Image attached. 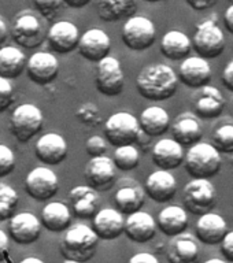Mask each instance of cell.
I'll return each instance as SVG.
<instances>
[{
  "instance_id": "cell-44",
  "label": "cell",
  "mask_w": 233,
  "mask_h": 263,
  "mask_svg": "<svg viewBox=\"0 0 233 263\" xmlns=\"http://www.w3.org/2000/svg\"><path fill=\"white\" fill-rule=\"evenodd\" d=\"M185 2L195 11H205L218 3V0H185Z\"/></svg>"
},
{
  "instance_id": "cell-4",
  "label": "cell",
  "mask_w": 233,
  "mask_h": 263,
  "mask_svg": "<svg viewBox=\"0 0 233 263\" xmlns=\"http://www.w3.org/2000/svg\"><path fill=\"white\" fill-rule=\"evenodd\" d=\"M44 115L34 104L24 103L14 108L10 118V132L20 143H28L41 130Z\"/></svg>"
},
{
  "instance_id": "cell-47",
  "label": "cell",
  "mask_w": 233,
  "mask_h": 263,
  "mask_svg": "<svg viewBox=\"0 0 233 263\" xmlns=\"http://www.w3.org/2000/svg\"><path fill=\"white\" fill-rule=\"evenodd\" d=\"M131 263H158V258L155 255L150 254V252H139L135 256L129 259Z\"/></svg>"
},
{
  "instance_id": "cell-42",
  "label": "cell",
  "mask_w": 233,
  "mask_h": 263,
  "mask_svg": "<svg viewBox=\"0 0 233 263\" xmlns=\"http://www.w3.org/2000/svg\"><path fill=\"white\" fill-rule=\"evenodd\" d=\"M77 118H80V121L84 123L94 122L98 119V108L92 103H88V104H82L80 108L77 110Z\"/></svg>"
},
{
  "instance_id": "cell-49",
  "label": "cell",
  "mask_w": 233,
  "mask_h": 263,
  "mask_svg": "<svg viewBox=\"0 0 233 263\" xmlns=\"http://www.w3.org/2000/svg\"><path fill=\"white\" fill-rule=\"evenodd\" d=\"M92 0H63V3H66L71 8H82L85 7L86 4H89Z\"/></svg>"
},
{
  "instance_id": "cell-32",
  "label": "cell",
  "mask_w": 233,
  "mask_h": 263,
  "mask_svg": "<svg viewBox=\"0 0 233 263\" xmlns=\"http://www.w3.org/2000/svg\"><path fill=\"white\" fill-rule=\"evenodd\" d=\"M192 41L181 30H169L160 40V52L170 61H183L191 53Z\"/></svg>"
},
{
  "instance_id": "cell-41",
  "label": "cell",
  "mask_w": 233,
  "mask_h": 263,
  "mask_svg": "<svg viewBox=\"0 0 233 263\" xmlns=\"http://www.w3.org/2000/svg\"><path fill=\"white\" fill-rule=\"evenodd\" d=\"M109 148V141L100 136H91L85 141V151L91 156L104 155Z\"/></svg>"
},
{
  "instance_id": "cell-28",
  "label": "cell",
  "mask_w": 233,
  "mask_h": 263,
  "mask_svg": "<svg viewBox=\"0 0 233 263\" xmlns=\"http://www.w3.org/2000/svg\"><path fill=\"white\" fill-rule=\"evenodd\" d=\"M40 222L48 232L61 233L71 225V213L65 203L49 201L41 210Z\"/></svg>"
},
{
  "instance_id": "cell-7",
  "label": "cell",
  "mask_w": 233,
  "mask_h": 263,
  "mask_svg": "<svg viewBox=\"0 0 233 263\" xmlns=\"http://www.w3.org/2000/svg\"><path fill=\"white\" fill-rule=\"evenodd\" d=\"M193 49L205 59L218 58L225 49V36L214 20H205L196 26L193 34Z\"/></svg>"
},
{
  "instance_id": "cell-6",
  "label": "cell",
  "mask_w": 233,
  "mask_h": 263,
  "mask_svg": "<svg viewBox=\"0 0 233 263\" xmlns=\"http://www.w3.org/2000/svg\"><path fill=\"white\" fill-rule=\"evenodd\" d=\"M183 200L188 211L202 215L214 209L217 203V191L209 178H192L184 186Z\"/></svg>"
},
{
  "instance_id": "cell-29",
  "label": "cell",
  "mask_w": 233,
  "mask_h": 263,
  "mask_svg": "<svg viewBox=\"0 0 233 263\" xmlns=\"http://www.w3.org/2000/svg\"><path fill=\"white\" fill-rule=\"evenodd\" d=\"M100 20L117 22L129 18L137 10V0H92Z\"/></svg>"
},
{
  "instance_id": "cell-9",
  "label": "cell",
  "mask_w": 233,
  "mask_h": 263,
  "mask_svg": "<svg viewBox=\"0 0 233 263\" xmlns=\"http://www.w3.org/2000/svg\"><path fill=\"white\" fill-rule=\"evenodd\" d=\"M96 63L98 66H96L95 82L99 92L110 98L122 93L125 86V74L118 59L107 55Z\"/></svg>"
},
{
  "instance_id": "cell-26",
  "label": "cell",
  "mask_w": 233,
  "mask_h": 263,
  "mask_svg": "<svg viewBox=\"0 0 233 263\" xmlns=\"http://www.w3.org/2000/svg\"><path fill=\"white\" fill-rule=\"evenodd\" d=\"M156 226L164 234L173 237L188 228V214L181 205L170 204L160 210L156 218Z\"/></svg>"
},
{
  "instance_id": "cell-25",
  "label": "cell",
  "mask_w": 233,
  "mask_h": 263,
  "mask_svg": "<svg viewBox=\"0 0 233 263\" xmlns=\"http://www.w3.org/2000/svg\"><path fill=\"white\" fill-rule=\"evenodd\" d=\"M69 197L74 215L81 219L92 218L99 210L98 192L88 185L74 186L69 192Z\"/></svg>"
},
{
  "instance_id": "cell-15",
  "label": "cell",
  "mask_w": 233,
  "mask_h": 263,
  "mask_svg": "<svg viewBox=\"0 0 233 263\" xmlns=\"http://www.w3.org/2000/svg\"><path fill=\"white\" fill-rule=\"evenodd\" d=\"M77 48L84 59L89 62H99L107 55H110L111 39L102 29H88L80 34Z\"/></svg>"
},
{
  "instance_id": "cell-45",
  "label": "cell",
  "mask_w": 233,
  "mask_h": 263,
  "mask_svg": "<svg viewBox=\"0 0 233 263\" xmlns=\"http://www.w3.org/2000/svg\"><path fill=\"white\" fill-rule=\"evenodd\" d=\"M8 251H10V238L4 230L0 229V262L7 260Z\"/></svg>"
},
{
  "instance_id": "cell-2",
  "label": "cell",
  "mask_w": 233,
  "mask_h": 263,
  "mask_svg": "<svg viewBox=\"0 0 233 263\" xmlns=\"http://www.w3.org/2000/svg\"><path fill=\"white\" fill-rule=\"evenodd\" d=\"M98 244V234L92 228L84 223H76L66 229L59 250L66 263H84L94 258Z\"/></svg>"
},
{
  "instance_id": "cell-52",
  "label": "cell",
  "mask_w": 233,
  "mask_h": 263,
  "mask_svg": "<svg viewBox=\"0 0 233 263\" xmlns=\"http://www.w3.org/2000/svg\"><path fill=\"white\" fill-rule=\"evenodd\" d=\"M224 263L225 262V260H224V259H218V258H216V259H209V260H207V263Z\"/></svg>"
},
{
  "instance_id": "cell-33",
  "label": "cell",
  "mask_w": 233,
  "mask_h": 263,
  "mask_svg": "<svg viewBox=\"0 0 233 263\" xmlns=\"http://www.w3.org/2000/svg\"><path fill=\"white\" fill-rule=\"evenodd\" d=\"M26 67V57L16 47H0V76L8 80L20 77Z\"/></svg>"
},
{
  "instance_id": "cell-39",
  "label": "cell",
  "mask_w": 233,
  "mask_h": 263,
  "mask_svg": "<svg viewBox=\"0 0 233 263\" xmlns=\"http://www.w3.org/2000/svg\"><path fill=\"white\" fill-rule=\"evenodd\" d=\"M14 103V86L8 78L0 76V112H3Z\"/></svg>"
},
{
  "instance_id": "cell-48",
  "label": "cell",
  "mask_w": 233,
  "mask_h": 263,
  "mask_svg": "<svg viewBox=\"0 0 233 263\" xmlns=\"http://www.w3.org/2000/svg\"><path fill=\"white\" fill-rule=\"evenodd\" d=\"M224 24H225L228 32L233 34V3L226 8L225 14H224Z\"/></svg>"
},
{
  "instance_id": "cell-10",
  "label": "cell",
  "mask_w": 233,
  "mask_h": 263,
  "mask_svg": "<svg viewBox=\"0 0 233 263\" xmlns=\"http://www.w3.org/2000/svg\"><path fill=\"white\" fill-rule=\"evenodd\" d=\"M25 191L37 201L51 200L59 191L58 176L45 166L32 168L25 177Z\"/></svg>"
},
{
  "instance_id": "cell-51",
  "label": "cell",
  "mask_w": 233,
  "mask_h": 263,
  "mask_svg": "<svg viewBox=\"0 0 233 263\" xmlns=\"http://www.w3.org/2000/svg\"><path fill=\"white\" fill-rule=\"evenodd\" d=\"M21 263H43V260L39 258H25L21 260Z\"/></svg>"
},
{
  "instance_id": "cell-1",
  "label": "cell",
  "mask_w": 233,
  "mask_h": 263,
  "mask_svg": "<svg viewBox=\"0 0 233 263\" xmlns=\"http://www.w3.org/2000/svg\"><path fill=\"white\" fill-rule=\"evenodd\" d=\"M178 77L170 66L154 63L140 70L136 78V88L139 93L151 102L168 100L177 92Z\"/></svg>"
},
{
  "instance_id": "cell-50",
  "label": "cell",
  "mask_w": 233,
  "mask_h": 263,
  "mask_svg": "<svg viewBox=\"0 0 233 263\" xmlns=\"http://www.w3.org/2000/svg\"><path fill=\"white\" fill-rule=\"evenodd\" d=\"M8 36L7 26H6V22H4L2 18H0V47H3V44L6 43Z\"/></svg>"
},
{
  "instance_id": "cell-34",
  "label": "cell",
  "mask_w": 233,
  "mask_h": 263,
  "mask_svg": "<svg viewBox=\"0 0 233 263\" xmlns=\"http://www.w3.org/2000/svg\"><path fill=\"white\" fill-rule=\"evenodd\" d=\"M114 201L122 214H132L144 205V191L137 182L123 185L115 192Z\"/></svg>"
},
{
  "instance_id": "cell-3",
  "label": "cell",
  "mask_w": 233,
  "mask_h": 263,
  "mask_svg": "<svg viewBox=\"0 0 233 263\" xmlns=\"http://www.w3.org/2000/svg\"><path fill=\"white\" fill-rule=\"evenodd\" d=\"M185 170L192 178H211L221 168V154L213 144L195 143L184 155Z\"/></svg>"
},
{
  "instance_id": "cell-14",
  "label": "cell",
  "mask_w": 233,
  "mask_h": 263,
  "mask_svg": "<svg viewBox=\"0 0 233 263\" xmlns=\"http://www.w3.org/2000/svg\"><path fill=\"white\" fill-rule=\"evenodd\" d=\"M41 228L40 219L29 211L12 214L8 222L10 237L20 246H30L36 242L40 237Z\"/></svg>"
},
{
  "instance_id": "cell-5",
  "label": "cell",
  "mask_w": 233,
  "mask_h": 263,
  "mask_svg": "<svg viewBox=\"0 0 233 263\" xmlns=\"http://www.w3.org/2000/svg\"><path fill=\"white\" fill-rule=\"evenodd\" d=\"M139 119L127 111H118L110 115L104 123V136L111 145L118 147L136 143L140 137Z\"/></svg>"
},
{
  "instance_id": "cell-40",
  "label": "cell",
  "mask_w": 233,
  "mask_h": 263,
  "mask_svg": "<svg viewBox=\"0 0 233 263\" xmlns=\"http://www.w3.org/2000/svg\"><path fill=\"white\" fill-rule=\"evenodd\" d=\"M62 3L63 0H33L34 8L47 20L53 18L58 10L61 8Z\"/></svg>"
},
{
  "instance_id": "cell-19",
  "label": "cell",
  "mask_w": 233,
  "mask_h": 263,
  "mask_svg": "<svg viewBox=\"0 0 233 263\" xmlns=\"http://www.w3.org/2000/svg\"><path fill=\"white\" fill-rule=\"evenodd\" d=\"M146 193L156 203H168L177 192V181L170 170L159 168L152 172L146 180Z\"/></svg>"
},
{
  "instance_id": "cell-46",
  "label": "cell",
  "mask_w": 233,
  "mask_h": 263,
  "mask_svg": "<svg viewBox=\"0 0 233 263\" xmlns=\"http://www.w3.org/2000/svg\"><path fill=\"white\" fill-rule=\"evenodd\" d=\"M221 80L226 89L233 92V61H230L229 63L225 66V69L222 71Z\"/></svg>"
},
{
  "instance_id": "cell-24",
  "label": "cell",
  "mask_w": 233,
  "mask_h": 263,
  "mask_svg": "<svg viewBox=\"0 0 233 263\" xmlns=\"http://www.w3.org/2000/svg\"><path fill=\"white\" fill-rule=\"evenodd\" d=\"M184 147L174 139H160L152 148V162L164 170H174L184 162Z\"/></svg>"
},
{
  "instance_id": "cell-38",
  "label": "cell",
  "mask_w": 233,
  "mask_h": 263,
  "mask_svg": "<svg viewBox=\"0 0 233 263\" xmlns=\"http://www.w3.org/2000/svg\"><path fill=\"white\" fill-rule=\"evenodd\" d=\"M15 168V155L11 148L6 144H0V178L11 174Z\"/></svg>"
},
{
  "instance_id": "cell-11",
  "label": "cell",
  "mask_w": 233,
  "mask_h": 263,
  "mask_svg": "<svg viewBox=\"0 0 233 263\" xmlns=\"http://www.w3.org/2000/svg\"><path fill=\"white\" fill-rule=\"evenodd\" d=\"M84 178L86 185L96 192H104L113 188L117 180V167L109 156H92L84 168Z\"/></svg>"
},
{
  "instance_id": "cell-12",
  "label": "cell",
  "mask_w": 233,
  "mask_h": 263,
  "mask_svg": "<svg viewBox=\"0 0 233 263\" xmlns=\"http://www.w3.org/2000/svg\"><path fill=\"white\" fill-rule=\"evenodd\" d=\"M12 39L24 48H36L45 40V33L39 18L32 12L25 11L12 24Z\"/></svg>"
},
{
  "instance_id": "cell-13",
  "label": "cell",
  "mask_w": 233,
  "mask_h": 263,
  "mask_svg": "<svg viewBox=\"0 0 233 263\" xmlns=\"http://www.w3.org/2000/svg\"><path fill=\"white\" fill-rule=\"evenodd\" d=\"M25 69L30 81L37 85H47L57 80L59 74V61L53 53L37 51L26 61Z\"/></svg>"
},
{
  "instance_id": "cell-20",
  "label": "cell",
  "mask_w": 233,
  "mask_h": 263,
  "mask_svg": "<svg viewBox=\"0 0 233 263\" xmlns=\"http://www.w3.org/2000/svg\"><path fill=\"white\" fill-rule=\"evenodd\" d=\"M80 30L70 21H59L49 28L47 41L57 53H69L77 48Z\"/></svg>"
},
{
  "instance_id": "cell-8",
  "label": "cell",
  "mask_w": 233,
  "mask_h": 263,
  "mask_svg": "<svg viewBox=\"0 0 233 263\" xmlns=\"http://www.w3.org/2000/svg\"><path fill=\"white\" fill-rule=\"evenodd\" d=\"M122 41L132 51H144L156 40L155 25L147 16L132 15L123 24Z\"/></svg>"
},
{
  "instance_id": "cell-30",
  "label": "cell",
  "mask_w": 233,
  "mask_h": 263,
  "mask_svg": "<svg viewBox=\"0 0 233 263\" xmlns=\"http://www.w3.org/2000/svg\"><path fill=\"white\" fill-rule=\"evenodd\" d=\"M199 256V247L196 240L187 233L173 236L168 247V259L172 263H191Z\"/></svg>"
},
{
  "instance_id": "cell-22",
  "label": "cell",
  "mask_w": 233,
  "mask_h": 263,
  "mask_svg": "<svg viewBox=\"0 0 233 263\" xmlns=\"http://www.w3.org/2000/svg\"><path fill=\"white\" fill-rule=\"evenodd\" d=\"M226 102L222 93L211 85L202 86L193 102V111L202 119L217 118L222 114Z\"/></svg>"
},
{
  "instance_id": "cell-23",
  "label": "cell",
  "mask_w": 233,
  "mask_h": 263,
  "mask_svg": "<svg viewBox=\"0 0 233 263\" xmlns=\"http://www.w3.org/2000/svg\"><path fill=\"white\" fill-rule=\"evenodd\" d=\"M195 232L199 241L207 246H216L222 241V238L228 232V225L220 214L209 211L199 215Z\"/></svg>"
},
{
  "instance_id": "cell-54",
  "label": "cell",
  "mask_w": 233,
  "mask_h": 263,
  "mask_svg": "<svg viewBox=\"0 0 233 263\" xmlns=\"http://www.w3.org/2000/svg\"><path fill=\"white\" fill-rule=\"evenodd\" d=\"M229 2H230V3H233V0H229Z\"/></svg>"
},
{
  "instance_id": "cell-31",
  "label": "cell",
  "mask_w": 233,
  "mask_h": 263,
  "mask_svg": "<svg viewBox=\"0 0 233 263\" xmlns=\"http://www.w3.org/2000/svg\"><path fill=\"white\" fill-rule=\"evenodd\" d=\"M140 129L151 137L165 135L170 127V117L164 107L150 106L140 114Z\"/></svg>"
},
{
  "instance_id": "cell-27",
  "label": "cell",
  "mask_w": 233,
  "mask_h": 263,
  "mask_svg": "<svg viewBox=\"0 0 233 263\" xmlns=\"http://www.w3.org/2000/svg\"><path fill=\"white\" fill-rule=\"evenodd\" d=\"M173 139L180 143L183 147H191L198 141H201L203 136V129L198 117L192 114H181L176 118L172 125Z\"/></svg>"
},
{
  "instance_id": "cell-43",
  "label": "cell",
  "mask_w": 233,
  "mask_h": 263,
  "mask_svg": "<svg viewBox=\"0 0 233 263\" xmlns=\"http://www.w3.org/2000/svg\"><path fill=\"white\" fill-rule=\"evenodd\" d=\"M221 251L222 255L225 256V260L233 262V230L232 232H226V234L222 238Z\"/></svg>"
},
{
  "instance_id": "cell-37",
  "label": "cell",
  "mask_w": 233,
  "mask_h": 263,
  "mask_svg": "<svg viewBox=\"0 0 233 263\" xmlns=\"http://www.w3.org/2000/svg\"><path fill=\"white\" fill-rule=\"evenodd\" d=\"M213 145L220 152L224 154H232L233 152V125L225 123L222 126L217 127L213 133Z\"/></svg>"
},
{
  "instance_id": "cell-16",
  "label": "cell",
  "mask_w": 233,
  "mask_h": 263,
  "mask_svg": "<svg viewBox=\"0 0 233 263\" xmlns=\"http://www.w3.org/2000/svg\"><path fill=\"white\" fill-rule=\"evenodd\" d=\"M34 155L41 163L57 166L67 156V143L65 137L55 132L40 136L34 144Z\"/></svg>"
},
{
  "instance_id": "cell-18",
  "label": "cell",
  "mask_w": 233,
  "mask_h": 263,
  "mask_svg": "<svg viewBox=\"0 0 233 263\" xmlns=\"http://www.w3.org/2000/svg\"><path fill=\"white\" fill-rule=\"evenodd\" d=\"M156 221L151 214L137 210L135 213L128 214L123 223V233L133 242L144 244L151 241L156 234Z\"/></svg>"
},
{
  "instance_id": "cell-17",
  "label": "cell",
  "mask_w": 233,
  "mask_h": 263,
  "mask_svg": "<svg viewBox=\"0 0 233 263\" xmlns=\"http://www.w3.org/2000/svg\"><path fill=\"white\" fill-rule=\"evenodd\" d=\"M178 80L185 86L199 89L211 81V67L207 59L202 57H187L178 67Z\"/></svg>"
},
{
  "instance_id": "cell-21",
  "label": "cell",
  "mask_w": 233,
  "mask_h": 263,
  "mask_svg": "<svg viewBox=\"0 0 233 263\" xmlns=\"http://www.w3.org/2000/svg\"><path fill=\"white\" fill-rule=\"evenodd\" d=\"M92 219V229L98 234L99 240H115L123 233L125 218L117 209L98 210Z\"/></svg>"
},
{
  "instance_id": "cell-35",
  "label": "cell",
  "mask_w": 233,
  "mask_h": 263,
  "mask_svg": "<svg viewBox=\"0 0 233 263\" xmlns=\"http://www.w3.org/2000/svg\"><path fill=\"white\" fill-rule=\"evenodd\" d=\"M113 162L115 167L123 172H129L139 166L140 163V152L133 144H125L115 147Z\"/></svg>"
},
{
  "instance_id": "cell-36",
  "label": "cell",
  "mask_w": 233,
  "mask_h": 263,
  "mask_svg": "<svg viewBox=\"0 0 233 263\" xmlns=\"http://www.w3.org/2000/svg\"><path fill=\"white\" fill-rule=\"evenodd\" d=\"M18 204V193L6 182H0V222L7 221L15 211Z\"/></svg>"
},
{
  "instance_id": "cell-53",
  "label": "cell",
  "mask_w": 233,
  "mask_h": 263,
  "mask_svg": "<svg viewBox=\"0 0 233 263\" xmlns=\"http://www.w3.org/2000/svg\"><path fill=\"white\" fill-rule=\"evenodd\" d=\"M144 2H147V3H158V2H162V0H144Z\"/></svg>"
}]
</instances>
